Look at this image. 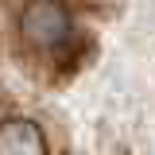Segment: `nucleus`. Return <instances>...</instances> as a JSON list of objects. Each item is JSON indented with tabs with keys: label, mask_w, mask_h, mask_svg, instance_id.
I'll use <instances>...</instances> for the list:
<instances>
[{
	"label": "nucleus",
	"mask_w": 155,
	"mask_h": 155,
	"mask_svg": "<svg viewBox=\"0 0 155 155\" xmlns=\"http://www.w3.org/2000/svg\"><path fill=\"white\" fill-rule=\"evenodd\" d=\"M0 155H155V0H0Z\"/></svg>",
	"instance_id": "f257e3e1"
}]
</instances>
